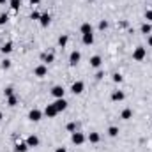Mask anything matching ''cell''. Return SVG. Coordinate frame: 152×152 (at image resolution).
I'll return each instance as SVG.
<instances>
[{
	"instance_id": "1f68e13d",
	"label": "cell",
	"mask_w": 152,
	"mask_h": 152,
	"mask_svg": "<svg viewBox=\"0 0 152 152\" xmlns=\"http://www.w3.org/2000/svg\"><path fill=\"white\" fill-rule=\"evenodd\" d=\"M39 18H41V14H39L37 11H34V12L30 14V20H39Z\"/></svg>"
},
{
	"instance_id": "74e56055",
	"label": "cell",
	"mask_w": 152,
	"mask_h": 152,
	"mask_svg": "<svg viewBox=\"0 0 152 152\" xmlns=\"http://www.w3.org/2000/svg\"><path fill=\"white\" fill-rule=\"evenodd\" d=\"M5 2H7V0H0V5H2V4H5Z\"/></svg>"
},
{
	"instance_id": "6da1fadb",
	"label": "cell",
	"mask_w": 152,
	"mask_h": 152,
	"mask_svg": "<svg viewBox=\"0 0 152 152\" xmlns=\"http://www.w3.org/2000/svg\"><path fill=\"white\" fill-rule=\"evenodd\" d=\"M145 57H147V48H143V46H136L134 51H133V58H134L136 62H142Z\"/></svg>"
},
{
	"instance_id": "d4e9b609",
	"label": "cell",
	"mask_w": 152,
	"mask_h": 152,
	"mask_svg": "<svg viewBox=\"0 0 152 152\" xmlns=\"http://www.w3.org/2000/svg\"><path fill=\"white\" fill-rule=\"evenodd\" d=\"M9 4H11V9H12V11H18V9H20V5H21V4H20V0H11Z\"/></svg>"
},
{
	"instance_id": "e575fe53",
	"label": "cell",
	"mask_w": 152,
	"mask_h": 152,
	"mask_svg": "<svg viewBox=\"0 0 152 152\" xmlns=\"http://www.w3.org/2000/svg\"><path fill=\"white\" fill-rule=\"evenodd\" d=\"M55 152H67V151H66L64 147H57V149H55Z\"/></svg>"
},
{
	"instance_id": "d590c367",
	"label": "cell",
	"mask_w": 152,
	"mask_h": 152,
	"mask_svg": "<svg viewBox=\"0 0 152 152\" xmlns=\"http://www.w3.org/2000/svg\"><path fill=\"white\" fill-rule=\"evenodd\" d=\"M39 2H41V0H30V4H32V5H37Z\"/></svg>"
},
{
	"instance_id": "7a4b0ae2",
	"label": "cell",
	"mask_w": 152,
	"mask_h": 152,
	"mask_svg": "<svg viewBox=\"0 0 152 152\" xmlns=\"http://www.w3.org/2000/svg\"><path fill=\"white\" fill-rule=\"evenodd\" d=\"M85 140H87V136H85L83 133H80V131H75V133L71 134V142H73L75 145H81V143H85Z\"/></svg>"
},
{
	"instance_id": "2e32d148",
	"label": "cell",
	"mask_w": 152,
	"mask_h": 152,
	"mask_svg": "<svg viewBox=\"0 0 152 152\" xmlns=\"http://www.w3.org/2000/svg\"><path fill=\"white\" fill-rule=\"evenodd\" d=\"M87 140H88L90 143H97V142L101 140V134H99V133H90V134L87 136Z\"/></svg>"
},
{
	"instance_id": "cb8c5ba5",
	"label": "cell",
	"mask_w": 152,
	"mask_h": 152,
	"mask_svg": "<svg viewBox=\"0 0 152 152\" xmlns=\"http://www.w3.org/2000/svg\"><path fill=\"white\" fill-rule=\"evenodd\" d=\"M67 36H60V37H58V46H60V48H64V46H66V44H67Z\"/></svg>"
},
{
	"instance_id": "484cf974",
	"label": "cell",
	"mask_w": 152,
	"mask_h": 152,
	"mask_svg": "<svg viewBox=\"0 0 152 152\" xmlns=\"http://www.w3.org/2000/svg\"><path fill=\"white\" fill-rule=\"evenodd\" d=\"M4 96H5V97H11V96H14V88H12V87H7V88L4 90Z\"/></svg>"
},
{
	"instance_id": "ac0fdd59",
	"label": "cell",
	"mask_w": 152,
	"mask_h": 152,
	"mask_svg": "<svg viewBox=\"0 0 152 152\" xmlns=\"http://www.w3.org/2000/svg\"><path fill=\"white\" fill-rule=\"evenodd\" d=\"M27 151H28L27 142H25V143H16V145H14V152H27Z\"/></svg>"
},
{
	"instance_id": "4316f807",
	"label": "cell",
	"mask_w": 152,
	"mask_h": 152,
	"mask_svg": "<svg viewBox=\"0 0 152 152\" xmlns=\"http://www.w3.org/2000/svg\"><path fill=\"white\" fill-rule=\"evenodd\" d=\"M122 80H124V76L120 75V73H115V75H113V81H115V83H120Z\"/></svg>"
},
{
	"instance_id": "277c9868",
	"label": "cell",
	"mask_w": 152,
	"mask_h": 152,
	"mask_svg": "<svg viewBox=\"0 0 152 152\" xmlns=\"http://www.w3.org/2000/svg\"><path fill=\"white\" fill-rule=\"evenodd\" d=\"M44 115H46L48 118H53V117L58 115V112H57V108H55L53 103H51V104H46V108H44Z\"/></svg>"
},
{
	"instance_id": "9a60e30c",
	"label": "cell",
	"mask_w": 152,
	"mask_h": 152,
	"mask_svg": "<svg viewBox=\"0 0 152 152\" xmlns=\"http://www.w3.org/2000/svg\"><path fill=\"white\" fill-rule=\"evenodd\" d=\"M41 60H42L44 64H51V62L55 60V55H53V53H48V55L44 53V55H41Z\"/></svg>"
},
{
	"instance_id": "7c38bea8",
	"label": "cell",
	"mask_w": 152,
	"mask_h": 152,
	"mask_svg": "<svg viewBox=\"0 0 152 152\" xmlns=\"http://www.w3.org/2000/svg\"><path fill=\"white\" fill-rule=\"evenodd\" d=\"M27 145H28V149H32V147H39V138L36 136V134L28 136V138H27Z\"/></svg>"
},
{
	"instance_id": "5b68a950",
	"label": "cell",
	"mask_w": 152,
	"mask_h": 152,
	"mask_svg": "<svg viewBox=\"0 0 152 152\" xmlns=\"http://www.w3.org/2000/svg\"><path fill=\"white\" fill-rule=\"evenodd\" d=\"M41 118H42V112H41V110L34 108V110L28 112V120H32V122H39Z\"/></svg>"
},
{
	"instance_id": "f1b7e54d",
	"label": "cell",
	"mask_w": 152,
	"mask_h": 152,
	"mask_svg": "<svg viewBox=\"0 0 152 152\" xmlns=\"http://www.w3.org/2000/svg\"><path fill=\"white\" fill-rule=\"evenodd\" d=\"M7 20H9V16L4 12V14H0V25H5L7 23Z\"/></svg>"
},
{
	"instance_id": "f35d334b",
	"label": "cell",
	"mask_w": 152,
	"mask_h": 152,
	"mask_svg": "<svg viewBox=\"0 0 152 152\" xmlns=\"http://www.w3.org/2000/svg\"><path fill=\"white\" fill-rule=\"evenodd\" d=\"M2 117H4V115H2V112H0V120H2Z\"/></svg>"
},
{
	"instance_id": "3957f363",
	"label": "cell",
	"mask_w": 152,
	"mask_h": 152,
	"mask_svg": "<svg viewBox=\"0 0 152 152\" xmlns=\"http://www.w3.org/2000/svg\"><path fill=\"white\" fill-rule=\"evenodd\" d=\"M83 90H85V83H83V81H75V83L71 85V92H73L75 96L81 94Z\"/></svg>"
},
{
	"instance_id": "44dd1931",
	"label": "cell",
	"mask_w": 152,
	"mask_h": 152,
	"mask_svg": "<svg viewBox=\"0 0 152 152\" xmlns=\"http://www.w3.org/2000/svg\"><path fill=\"white\" fill-rule=\"evenodd\" d=\"M0 50H2V53H4V55H5V53H11V51H12V42H5Z\"/></svg>"
},
{
	"instance_id": "ffe728a7",
	"label": "cell",
	"mask_w": 152,
	"mask_h": 152,
	"mask_svg": "<svg viewBox=\"0 0 152 152\" xmlns=\"http://www.w3.org/2000/svg\"><path fill=\"white\" fill-rule=\"evenodd\" d=\"M140 30H142V34H145V36H147V34H151V32H152V25H151V23H143Z\"/></svg>"
},
{
	"instance_id": "e0dca14e",
	"label": "cell",
	"mask_w": 152,
	"mask_h": 152,
	"mask_svg": "<svg viewBox=\"0 0 152 152\" xmlns=\"http://www.w3.org/2000/svg\"><path fill=\"white\" fill-rule=\"evenodd\" d=\"M101 62H103V60H101V57H99V55H94V57L90 58V66H92V67H99V66H101Z\"/></svg>"
},
{
	"instance_id": "7402d4cb",
	"label": "cell",
	"mask_w": 152,
	"mask_h": 152,
	"mask_svg": "<svg viewBox=\"0 0 152 152\" xmlns=\"http://www.w3.org/2000/svg\"><path fill=\"white\" fill-rule=\"evenodd\" d=\"M108 134H110L112 138H115V136H118V127H117V126H112V127L108 129Z\"/></svg>"
},
{
	"instance_id": "4fadbf2b",
	"label": "cell",
	"mask_w": 152,
	"mask_h": 152,
	"mask_svg": "<svg viewBox=\"0 0 152 152\" xmlns=\"http://www.w3.org/2000/svg\"><path fill=\"white\" fill-rule=\"evenodd\" d=\"M39 21H41V25H42V27H48V25H50V21H51V16H50L48 12H44V14H41Z\"/></svg>"
},
{
	"instance_id": "60d3db41",
	"label": "cell",
	"mask_w": 152,
	"mask_h": 152,
	"mask_svg": "<svg viewBox=\"0 0 152 152\" xmlns=\"http://www.w3.org/2000/svg\"><path fill=\"white\" fill-rule=\"evenodd\" d=\"M151 9H152V4H151Z\"/></svg>"
},
{
	"instance_id": "30bf717a",
	"label": "cell",
	"mask_w": 152,
	"mask_h": 152,
	"mask_svg": "<svg viewBox=\"0 0 152 152\" xmlns=\"http://www.w3.org/2000/svg\"><path fill=\"white\" fill-rule=\"evenodd\" d=\"M124 97H126V94H124L122 90H113V92H112V101H115V103L124 101Z\"/></svg>"
},
{
	"instance_id": "b9f144b4",
	"label": "cell",
	"mask_w": 152,
	"mask_h": 152,
	"mask_svg": "<svg viewBox=\"0 0 152 152\" xmlns=\"http://www.w3.org/2000/svg\"><path fill=\"white\" fill-rule=\"evenodd\" d=\"M151 25H152V23H151Z\"/></svg>"
},
{
	"instance_id": "5bb4252c",
	"label": "cell",
	"mask_w": 152,
	"mask_h": 152,
	"mask_svg": "<svg viewBox=\"0 0 152 152\" xmlns=\"http://www.w3.org/2000/svg\"><path fill=\"white\" fill-rule=\"evenodd\" d=\"M81 41H83V44L90 46V44L94 42V34H83V36H81Z\"/></svg>"
},
{
	"instance_id": "f546056e",
	"label": "cell",
	"mask_w": 152,
	"mask_h": 152,
	"mask_svg": "<svg viewBox=\"0 0 152 152\" xmlns=\"http://www.w3.org/2000/svg\"><path fill=\"white\" fill-rule=\"evenodd\" d=\"M9 67H11V60H9V58H5V60L2 62V69H9Z\"/></svg>"
},
{
	"instance_id": "d6986e66",
	"label": "cell",
	"mask_w": 152,
	"mask_h": 152,
	"mask_svg": "<svg viewBox=\"0 0 152 152\" xmlns=\"http://www.w3.org/2000/svg\"><path fill=\"white\" fill-rule=\"evenodd\" d=\"M131 117H133V110H129V108L122 110V113H120V118H124V120H129Z\"/></svg>"
},
{
	"instance_id": "9c48e42d",
	"label": "cell",
	"mask_w": 152,
	"mask_h": 152,
	"mask_svg": "<svg viewBox=\"0 0 152 152\" xmlns=\"http://www.w3.org/2000/svg\"><path fill=\"white\" fill-rule=\"evenodd\" d=\"M53 104H55V108H57V112H58V113H60V112H64V110L67 108V101H66L64 97H60V99H57V101H55Z\"/></svg>"
},
{
	"instance_id": "603a6c76",
	"label": "cell",
	"mask_w": 152,
	"mask_h": 152,
	"mask_svg": "<svg viewBox=\"0 0 152 152\" xmlns=\"http://www.w3.org/2000/svg\"><path fill=\"white\" fill-rule=\"evenodd\" d=\"M7 104H9V106H16V104H18V97H16V96L7 97Z\"/></svg>"
},
{
	"instance_id": "ba28073f",
	"label": "cell",
	"mask_w": 152,
	"mask_h": 152,
	"mask_svg": "<svg viewBox=\"0 0 152 152\" xmlns=\"http://www.w3.org/2000/svg\"><path fill=\"white\" fill-rule=\"evenodd\" d=\"M64 87H60V85H55L53 88H51V96L55 97V99H60V97H64Z\"/></svg>"
},
{
	"instance_id": "52a82bcc",
	"label": "cell",
	"mask_w": 152,
	"mask_h": 152,
	"mask_svg": "<svg viewBox=\"0 0 152 152\" xmlns=\"http://www.w3.org/2000/svg\"><path fill=\"white\" fill-rule=\"evenodd\" d=\"M80 60H81V53L75 50V51L69 55V66H73V67H75V66H78V62H80Z\"/></svg>"
},
{
	"instance_id": "8fae6325",
	"label": "cell",
	"mask_w": 152,
	"mask_h": 152,
	"mask_svg": "<svg viewBox=\"0 0 152 152\" xmlns=\"http://www.w3.org/2000/svg\"><path fill=\"white\" fill-rule=\"evenodd\" d=\"M80 32H81V36H83V34H94V28H92V25H90L88 21H85V23L80 27Z\"/></svg>"
},
{
	"instance_id": "ab89813d",
	"label": "cell",
	"mask_w": 152,
	"mask_h": 152,
	"mask_svg": "<svg viewBox=\"0 0 152 152\" xmlns=\"http://www.w3.org/2000/svg\"><path fill=\"white\" fill-rule=\"evenodd\" d=\"M151 126H152V118H151Z\"/></svg>"
},
{
	"instance_id": "8992f818",
	"label": "cell",
	"mask_w": 152,
	"mask_h": 152,
	"mask_svg": "<svg viewBox=\"0 0 152 152\" xmlns=\"http://www.w3.org/2000/svg\"><path fill=\"white\" fill-rule=\"evenodd\" d=\"M34 75L37 76V78H44V76L48 75V67H46V64H39L37 67L34 69Z\"/></svg>"
},
{
	"instance_id": "d6a6232c",
	"label": "cell",
	"mask_w": 152,
	"mask_h": 152,
	"mask_svg": "<svg viewBox=\"0 0 152 152\" xmlns=\"http://www.w3.org/2000/svg\"><path fill=\"white\" fill-rule=\"evenodd\" d=\"M106 27H108V23H106L104 20H103V21H99V30H104Z\"/></svg>"
},
{
	"instance_id": "8d00e7d4",
	"label": "cell",
	"mask_w": 152,
	"mask_h": 152,
	"mask_svg": "<svg viewBox=\"0 0 152 152\" xmlns=\"http://www.w3.org/2000/svg\"><path fill=\"white\" fill-rule=\"evenodd\" d=\"M147 42H149V46L152 48V36H149V39H147Z\"/></svg>"
},
{
	"instance_id": "4dcf8cb0",
	"label": "cell",
	"mask_w": 152,
	"mask_h": 152,
	"mask_svg": "<svg viewBox=\"0 0 152 152\" xmlns=\"http://www.w3.org/2000/svg\"><path fill=\"white\" fill-rule=\"evenodd\" d=\"M145 20H149L152 23V9H149V11H145Z\"/></svg>"
},
{
	"instance_id": "83f0119b",
	"label": "cell",
	"mask_w": 152,
	"mask_h": 152,
	"mask_svg": "<svg viewBox=\"0 0 152 152\" xmlns=\"http://www.w3.org/2000/svg\"><path fill=\"white\" fill-rule=\"evenodd\" d=\"M67 131H69V133H75L76 131V122H69V124H67Z\"/></svg>"
},
{
	"instance_id": "836d02e7",
	"label": "cell",
	"mask_w": 152,
	"mask_h": 152,
	"mask_svg": "<svg viewBox=\"0 0 152 152\" xmlns=\"http://www.w3.org/2000/svg\"><path fill=\"white\" fill-rule=\"evenodd\" d=\"M103 76H104V73H103V71H97V75H96V80H103Z\"/></svg>"
}]
</instances>
